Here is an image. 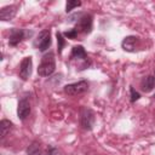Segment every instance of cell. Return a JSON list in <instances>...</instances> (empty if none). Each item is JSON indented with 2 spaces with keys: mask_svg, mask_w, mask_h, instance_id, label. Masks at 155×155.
<instances>
[{
  "mask_svg": "<svg viewBox=\"0 0 155 155\" xmlns=\"http://www.w3.org/2000/svg\"><path fill=\"white\" fill-rule=\"evenodd\" d=\"M56 70V59H54V54L53 52H48L46 54H44V57L41 58V62L38 67V74L42 78L50 76L54 73Z\"/></svg>",
  "mask_w": 155,
  "mask_h": 155,
  "instance_id": "1",
  "label": "cell"
},
{
  "mask_svg": "<svg viewBox=\"0 0 155 155\" xmlns=\"http://www.w3.org/2000/svg\"><path fill=\"white\" fill-rule=\"evenodd\" d=\"M96 122L94 111L90 108H82L80 111V126L86 131H91Z\"/></svg>",
  "mask_w": 155,
  "mask_h": 155,
  "instance_id": "2",
  "label": "cell"
},
{
  "mask_svg": "<svg viewBox=\"0 0 155 155\" xmlns=\"http://www.w3.org/2000/svg\"><path fill=\"white\" fill-rule=\"evenodd\" d=\"M87 90H88V82L85 80L68 84L63 87L64 93L68 96H80V94H84L85 92H87Z\"/></svg>",
  "mask_w": 155,
  "mask_h": 155,
  "instance_id": "3",
  "label": "cell"
},
{
  "mask_svg": "<svg viewBox=\"0 0 155 155\" xmlns=\"http://www.w3.org/2000/svg\"><path fill=\"white\" fill-rule=\"evenodd\" d=\"M51 42H52L51 41V31H50V29H45V30H41L39 33V35L36 36L34 44L39 48V51L45 52L51 46Z\"/></svg>",
  "mask_w": 155,
  "mask_h": 155,
  "instance_id": "4",
  "label": "cell"
},
{
  "mask_svg": "<svg viewBox=\"0 0 155 155\" xmlns=\"http://www.w3.org/2000/svg\"><path fill=\"white\" fill-rule=\"evenodd\" d=\"M92 23H93L92 16L88 15V13H86V15H84V16L80 17L79 22L76 23L75 29L78 30L79 34H90L91 30H92Z\"/></svg>",
  "mask_w": 155,
  "mask_h": 155,
  "instance_id": "5",
  "label": "cell"
},
{
  "mask_svg": "<svg viewBox=\"0 0 155 155\" xmlns=\"http://www.w3.org/2000/svg\"><path fill=\"white\" fill-rule=\"evenodd\" d=\"M31 69H33V59L31 57H24L19 64V78L25 81L29 79L31 75Z\"/></svg>",
  "mask_w": 155,
  "mask_h": 155,
  "instance_id": "6",
  "label": "cell"
},
{
  "mask_svg": "<svg viewBox=\"0 0 155 155\" xmlns=\"http://www.w3.org/2000/svg\"><path fill=\"white\" fill-rule=\"evenodd\" d=\"M28 33L24 29H17L12 28L10 30V38H8V45L10 46H17L22 40L27 38Z\"/></svg>",
  "mask_w": 155,
  "mask_h": 155,
  "instance_id": "7",
  "label": "cell"
},
{
  "mask_svg": "<svg viewBox=\"0 0 155 155\" xmlns=\"http://www.w3.org/2000/svg\"><path fill=\"white\" fill-rule=\"evenodd\" d=\"M30 114V102L28 98H22L18 102L17 105V116L19 117V120L24 121Z\"/></svg>",
  "mask_w": 155,
  "mask_h": 155,
  "instance_id": "8",
  "label": "cell"
},
{
  "mask_svg": "<svg viewBox=\"0 0 155 155\" xmlns=\"http://www.w3.org/2000/svg\"><path fill=\"white\" fill-rule=\"evenodd\" d=\"M138 45H139V38L134 36V35H128V36L124 38V40L121 42V47L126 52H134L137 50Z\"/></svg>",
  "mask_w": 155,
  "mask_h": 155,
  "instance_id": "9",
  "label": "cell"
},
{
  "mask_svg": "<svg viewBox=\"0 0 155 155\" xmlns=\"http://www.w3.org/2000/svg\"><path fill=\"white\" fill-rule=\"evenodd\" d=\"M17 11H18V5H7V6H4L0 10V19L4 21V22L11 21L17 15Z\"/></svg>",
  "mask_w": 155,
  "mask_h": 155,
  "instance_id": "10",
  "label": "cell"
},
{
  "mask_svg": "<svg viewBox=\"0 0 155 155\" xmlns=\"http://www.w3.org/2000/svg\"><path fill=\"white\" fill-rule=\"evenodd\" d=\"M70 59H71V61H73V59H81V61H84V62L90 61L88 57H87V53H86L85 48H84L81 45H76V46L73 47L71 53H70Z\"/></svg>",
  "mask_w": 155,
  "mask_h": 155,
  "instance_id": "11",
  "label": "cell"
},
{
  "mask_svg": "<svg viewBox=\"0 0 155 155\" xmlns=\"http://www.w3.org/2000/svg\"><path fill=\"white\" fill-rule=\"evenodd\" d=\"M155 87V76L154 75H148L142 79L140 81V88L143 92H150Z\"/></svg>",
  "mask_w": 155,
  "mask_h": 155,
  "instance_id": "12",
  "label": "cell"
},
{
  "mask_svg": "<svg viewBox=\"0 0 155 155\" xmlns=\"http://www.w3.org/2000/svg\"><path fill=\"white\" fill-rule=\"evenodd\" d=\"M41 145L38 140H33L27 148V155H41Z\"/></svg>",
  "mask_w": 155,
  "mask_h": 155,
  "instance_id": "13",
  "label": "cell"
},
{
  "mask_svg": "<svg viewBox=\"0 0 155 155\" xmlns=\"http://www.w3.org/2000/svg\"><path fill=\"white\" fill-rule=\"evenodd\" d=\"M12 126H13V124H12L10 120H6V119L1 120V122H0V132H1V138H5V137L7 136V133L11 131Z\"/></svg>",
  "mask_w": 155,
  "mask_h": 155,
  "instance_id": "14",
  "label": "cell"
},
{
  "mask_svg": "<svg viewBox=\"0 0 155 155\" xmlns=\"http://www.w3.org/2000/svg\"><path fill=\"white\" fill-rule=\"evenodd\" d=\"M56 36H57V45H58V53H62V51H63V47H64V45H65V39H64V35L62 34V33H57L56 34Z\"/></svg>",
  "mask_w": 155,
  "mask_h": 155,
  "instance_id": "15",
  "label": "cell"
},
{
  "mask_svg": "<svg viewBox=\"0 0 155 155\" xmlns=\"http://www.w3.org/2000/svg\"><path fill=\"white\" fill-rule=\"evenodd\" d=\"M81 6V1H75V0H68L65 4V12H70L75 7Z\"/></svg>",
  "mask_w": 155,
  "mask_h": 155,
  "instance_id": "16",
  "label": "cell"
},
{
  "mask_svg": "<svg viewBox=\"0 0 155 155\" xmlns=\"http://www.w3.org/2000/svg\"><path fill=\"white\" fill-rule=\"evenodd\" d=\"M78 30L75 29V28H73V29H69V30H67V31H64L63 33V35H64V38H68V39H75L76 36H78Z\"/></svg>",
  "mask_w": 155,
  "mask_h": 155,
  "instance_id": "17",
  "label": "cell"
},
{
  "mask_svg": "<svg viewBox=\"0 0 155 155\" xmlns=\"http://www.w3.org/2000/svg\"><path fill=\"white\" fill-rule=\"evenodd\" d=\"M130 92H131V102H132V103H134L137 99H139L140 94H139V93H138V92H137L132 86L130 87Z\"/></svg>",
  "mask_w": 155,
  "mask_h": 155,
  "instance_id": "18",
  "label": "cell"
},
{
  "mask_svg": "<svg viewBox=\"0 0 155 155\" xmlns=\"http://www.w3.org/2000/svg\"><path fill=\"white\" fill-rule=\"evenodd\" d=\"M46 155H58V150L57 148L52 147V145H48L47 150H46Z\"/></svg>",
  "mask_w": 155,
  "mask_h": 155,
  "instance_id": "19",
  "label": "cell"
},
{
  "mask_svg": "<svg viewBox=\"0 0 155 155\" xmlns=\"http://www.w3.org/2000/svg\"><path fill=\"white\" fill-rule=\"evenodd\" d=\"M154 76H155V71H154Z\"/></svg>",
  "mask_w": 155,
  "mask_h": 155,
  "instance_id": "20",
  "label": "cell"
},
{
  "mask_svg": "<svg viewBox=\"0 0 155 155\" xmlns=\"http://www.w3.org/2000/svg\"><path fill=\"white\" fill-rule=\"evenodd\" d=\"M154 99H155V94H154Z\"/></svg>",
  "mask_w": 155,
  "mask_h": 155,
  "instance_id": "21",
  "label": "cell"
}]
</instances>
